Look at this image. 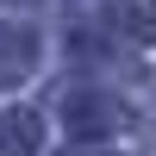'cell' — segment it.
Segmentation results:
<instances>
[{
	"mask_svg": "<svg viewBox=\"0 0 156 156\" xmlns=\"http://www.w3.org/2000/svg\"><path fill=\"white\" fill-rule=\"evenodd\" d=\"M62 125H69V131L87 144V137H106V131H119V125H125V106H119L112 94H75L69 106H62Z\"/></svg>",
	"mask_w": 156,
	"mask_h": 156,
	"instance_id": "cell-1",
	"label": "cell"
},
{
	"mask_svg": "<svg viewBox=\"0 0 156 156\" xmlns=\"http://www.w3.org/2000/svg\"><path fill=\"white\" fill-rule=\"evenodd\" d=\"M31 62H37V37L25 31V25H0V87L25 81Z\"/></svg>",
	"mask_w": 156,
	"mask_h": 156,
	"instance_id": "cell-2",
	"label": "cell"
},
{
	"mask_svg": "<svg viewBox=\"0 0 156 156\" xmlns=\"http://www.w3.org/2000/svg\"><path fill=\"white\" fill-rule=\"evenodd\" d=\"M37 144H44V119L25 106L0 112V156H37Z\"/></svg>",
	"mask_w": 156,
	"mask_h": 156,
	"instance_id": "cell-3",
	"label": "cell"
},
{
	"mask_svg": "<svg viewBox=\"0 0 156 156\" xmlns=\"http://www.w3.org/2000/svg\"><path fill=\"white\" fill-rule=\"evenodd\" d=\"M112 25H119L125 37H137V44H156V0H119Z\"/></svg>",
	"mask_w": 156,
	"mask_h": 156,
	"instance_id": "cell-4",
	"label": "cell"
}]
</instances>
